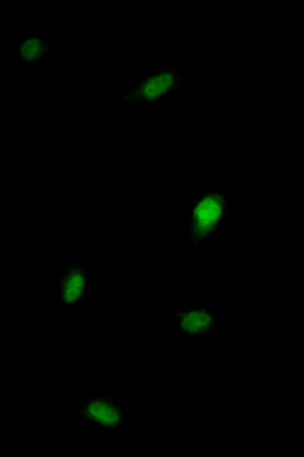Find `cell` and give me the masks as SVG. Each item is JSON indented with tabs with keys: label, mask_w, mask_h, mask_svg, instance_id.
I'll return each instance as SVG.
<instances>
[{
	"label": "cell",
	"mask_w": 304,
	"mask_h": 457,
	"mask_svg": "<svg viewBox=\"0 0 304 457\" xmlns=\"http://www.w3.org/2000/svg\"><path fill=\"white\" fill-rule=\"evenodd\" d=\"M79 419L106 433L123 429L126 413L114 397L108 395L89 396L79 406Z\"/></svg>",
	"instance_id": "obj_3"
},
{
	"label": "cell",
	"mask_w": 304,
	"mask_h": 457,
	"mask_svg": "<svg viewBox=\"0 0 304 457\" xmlns=\"http://www.w3.org/2000/svg\"><path fill=\"white\" fill-rule=\"evenodd\" d=\"M50 52V45L42 37H27L18 45V56L27 67L38 66L46 61Z\"/></svg>",
	"instance_id": "obj_6"
},
{
	"label": "cell",
	"mask_w": 304,
	"mask_h": 457,
	"mask_svg": "<svg viewBox=\"0 0 304 457\" xmlns=\"http://www.w3.org/2000/svg\"><path fill=\"white\" fill-rule=\"evenodd\" d=\"M89 287V270L78 262L71 263L58 277L57 299L65 306L82 304Z\"/></svg>",
	"instance_id": "obj_4"
},
{
	"label": "cell",
	"mask_w": 304,
	"mask_h": 457,
	"mask_svg": "<svg viewBox=\"0 0 304 457\" xmlns=\"http://www.w3.org/2000/svg\"><path fill=\"white\" fill-rule=\"evenodd\" d=\"M219 326V317L211 308H181L175 312V328L189 337H211Z\"/></svg>",
	"instance_id": "obj_5"
},
{
	"label": "cell",
	"mask_w": 304,
	"mask_h": 457,
	"mask_svg": "<svg viewBox=\"0 0 304 457\" xmlns=\"http://www.w3.org/2000/svg\"><path fill=\"white\" fill-rule=\"evenodd\" d=\"M182 85V73L176 68H164L140 79L122 94L115 107L152 105L164 102L179 91Z\"/></svg>",
	"instance_id": "obj_2"
},
{
	"label": "cell",
	"mask_w": 304,
	"mask_h": 457,
	"mask_svg": "<svg viewBox=\"0 0 304 457\" xmlns=\"http://www.w3.org/2000/svg\"><path fill=\"white\" fill-rule=\"evenodd\" d=\"M229 212L228 196L219 189L198 195L191 203L189 232L190 245H207L225 224Z\"/></svg>",
	"instance_id": "obj_1"
}]
</instances>
